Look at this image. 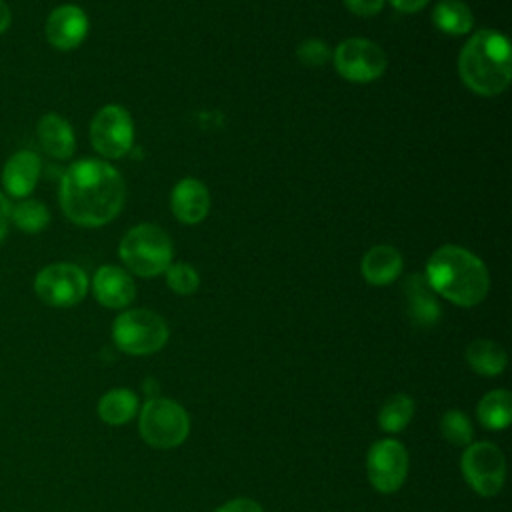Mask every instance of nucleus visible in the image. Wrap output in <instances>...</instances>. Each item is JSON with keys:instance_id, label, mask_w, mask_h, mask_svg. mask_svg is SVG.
<instances>
[{"instance_id": "27", "label": "nucleus", "mask_w": 512, "mask_h": 512, "mask_svg": "<svg viewBox=\"0 0 512 512\" xmlns=\"http://www.w3.org/2000/svg\"><path fill=\"white\" fill-rule=\"evenodd\" d=\"M296 58L300 64L308 68H318V66H324L328 60H332V50L322 38H308L298 44Z\"/></svg>"}, {"instance_id": "11", "label": "nucleus", "mask_w": 512, "mask_h": 512, "mask_svg": "<svg viewBox=\"0 0 512 512\" xmlns=\"http://www.w3.org/2000/svg\"><path fill=\"white\" fill-rule=\"evenodd\" d=\"M366 472L370 484L378 492H396L408 474V452L404 444L394 438H382L374 442L366 456Z\"/></svg>"}, {"instance_id": "18", "label": "nucleus", "mask_w": 512, "mask_h": 512, "mask_svg": "<svg viewBox=\"0 0 512 512\" xmlns=\"http://www.w3.org/2000/svg\"><path fill=\"white\" fill-rule=\"evenodd\" d=\"M404 294H406L408 316L416 326L428 328L438 322L440 304L434 298V292L422 274L408 276V280L404 284Z\"/></svg>"}, {"instance_id": "31", "label": "nucleus", "mask_w": 512, "mask_h": 512, "mask_svg": "<svg viewBox=\"0 0 512 512\" xmlns=\"http://www.w3.org/2000/svg\"><path fill=\"white\" fill-rule=\"evenodd\" d=\"M430 0H390L392 8L398 10V12H404V14H414V12H420L422 8H426Z\"/></svg>"}, {"instance_id": "16", "label": "nucleus", "mask_w": 512, "mask_h": 512, "mask_svg": "<svg viewBox=\"0 0 512 512\" xmlns=\"http://www.w3.org/2000/svg\"><path fill=\"white\" fill-rule=\"evenodd\" d=\"M36 136L42 150L56 160H66L76 150V136L72 124L56 112H48L38 120Z\"/></svg>"}, {"instance_id": "25", "label": "nucleus", "mask_w": 512, "mask_h": 512, "mask_svg": "<svg viewBox=\"0 0 512 512\" xmlns=\"http://www.w3.org/2000/svg\"><path fill=\"white\" fill-rule=\"evenodd\" d=\"M442 436L454 446H468L474 436L470 418L462 410H448L440 418Z\"/></svg>"}, {"instance_id": "1", "label": "nucleus", "mask_w": 512, "mask_h": 512, "mask_svg": "<svg viewBox=\"0 0 512 512\" xmlns=\"http://www.w3.org/2000/svg\"><path fill=\"white\" fill-rule=\"evenodd\" d=\"M58 200L64 216L84 228H98L114 220L126 202L122 174L98 158L72 162L58 186Z\"/></svg>"}, {"instance_id": "3", "label": "nucleus", "mask_w": 512, "mask_h": 512, "mask_svg": "<svg viewBox=\"0 0 512 512\" xmlns=\"http://www.w3.org/2000/svg\"><path fill=\"white\" fill-rule=\"evenodd\" d=\"M458 74L468 90L480 96L504 92L512 80V50L498 30H478L460 50Z\"/></svg>"}, {"instance_id": "30", "label": "nucleus", "mask_w": 512, "mask_h": 512, "mask_svg": "<svg viewBox=\"0 0 512 512\" xmlns=\"http://www.w3.org/2000/svg\"><path fill=\"white\" fill-rule=\"evenodd\" d=\"M10 210H12V204H10L8 196H6L4 192H0V244L4 242V238H6V234H8Z\"/></svg>"}, {"instance_id": "20", "label": "nucleus", "mask_w": 512, "mask_h": 512, "mask_svg": "<svg viewBox=\"0 0 512 512\" xmlns=\"http://www.w3.org/2000/svg\"><path fill=\"white\" fill-rule=\"evenodd\" d=\"M432 22L448 36H462L472 30L474 14L464 0H440L432 10Z\"/></svg>"}, {"instance_id": "19", "label": "nucleus", "mask_w": 512, "mask_h": 512, "mask_svg": "<svg viewBox=\"0 0 512 512\" xmlns=\"http://www.w3.org/2000/svg\"><path fill=\"white\" fill-rule=\"evenodd\" d=\"M464 356L470 368L482 376H498L508 364L506 350L498 342L488 338H478L470 342Z\"/></svg>"}, {"instance_id": "15", "label": "nucleus", "mask_w": 512, "mask_h": 512, "mask_svg": "<svg viewBox=\"0 0 512 512\" xmlns=\"http://www.w3.org/2000/svg\"><path fill=\"white\" fill-rule=\"evenodd\" d=\"M172 214L184 224H198L208 216L210 192L206 184L198 178H182L176 182L170 194Z\"/></svg>"}, {"instance_id": "22", "label": "nucleus", "mask_w": 512, "mask_h": 512, "mask_svg": "<svg viewBox=\"0 0 512 512\" xmlns=\"http://www.w3.org/2000/svg\"><path fill=\"white\" fill-rule=\"evenodd\" d=\"M138 412V396L128 388H114L108 390L98 400V416L106 424L120 426L132 420Z\"/></svg>"}, {"instance_id": "12", "label": "nucleus", "mask_w": 512, "mask_h": 512, "mask_svg": "<svg viewBox=\"0 0 512 512\" xmlns=\"http://www.w3.org/2000/svg\"><path fill=\"white\" fill-rule=\"evenodd\" d=\"M88 30V16L78 4L56 6L44 22V34L48 44L64 52L78 48L88 36Z\"/></svg>"}, {"instance_id": "6", "label": "nucleus", "mask_w": 512, "mask_h": 512, "mask_svg": "<svg viewBox=\"0 0 512 512\" xmlns=\"http://www.w3.org/2000/svg\"><path fill=\"white\" fill-rule=\"evenodd\" d=\"M138 430L146 444L166 450L186 440L190 432V418L174 400L150 398L140 410Z\"/></svg>"}, {"instance_id": "28", "label": "nucleus", "mask_w": 512, "mask_h": 512, "mask_svg": "<svg viewBox=\"0 0 512 512\" xmlns=\"http://www.w3.org/2000/svg\"><path fill=\"white\" fill-rule=\"evenodd\" d=\"M344 6L356 16H374L384 8L386 0H342Z\"/></svg>"}, {"instance_id": "29", "label": "nucleus", "mask_w": 512, "mask_h": 512, "mask_svg": "<svg viewBox=\"0 0 512 512\" xmlns=\"http://www.w3.org/2000/svg\"><path fill=\"white\" fill-rule=\"evenodd\" d=\"M214 512H262V506L250 498H234L216 508Z\"/></svg>"}, {"instance_id": "8", "label": "nucleus", "mask_w": 512, "mask_h": 512, "mask_svg": "<svg viewBox=\"0 0 512 512\" xmlns=\"http://www.w3.org/2000/svg\"><path fill=\"white\" fill-rule=\"evenodd\" d=\"M34 292L48 306L70 308L84 300L88 292V276L72 262H54L36 274Z\"/></svg>"}, {"instance_id": "4", "label": "nucleus", "mask_w": 512, "mask_h": 512, "mask_svg": "<svg viewBox=\"0 0 512 512\" xmlns=\"http://www.w3.org/2000/svg\"><path fill=\"white\" fill-rule=\"evenodd\" d=\"M118 256L126 270L142 278H154L166 272L174 262V246L170 236L156 224H136L118 246Z\"/></svg>"}, {"instance_id": "14", "label": "nucleus", "mask_w": 512, "mask_h": 512, "mask_svg": "<svg viewBox=\"0 0 512 512\" xmlns=\"http://www.w3.org/2000/svg\"><path fill=\"white\" fill-rule=\"evenodd\" d=\"M94 298L106 308H126L136 296V284L128 270L112 264H104L94 272L92 278Z\"/></svg>"}, {"instance_id": "24", "label": "nucleus", "mask_w": 512, "mask_h": 512, "mask_svg": "<svg viewBox=\"0 0 512 512\" xmlns=\"http://www.w3.org/2000/svg\"><path fill=\"white\" fill-rule=\"evenodd\" d=\"M414 408V400L408 394H394L382 404L378 412V426L384 432L396 434L408 426L414 416Z\"/></svg>"}, {"instance_id": "5", "label": "nucleus", "mask_w": 512, "mask_h": 512, "mask_svg": "<svg viewBox=\"0 0 512 512\" xmlns=\"http://www.w3.org/2000/svg\"><path fill=\"white\" fill-rule=\"evenodd\" d=\"M112 338L122 352L132 356H148L166 344L168 324L152 310L132 308L116 316L112 324Z\"/></svg>"}, {"instance_id": "10", "label": "nucleus", "mask_w": 512, "mask_h": 512, "mask_svg": "<svg viewBox=\"0 0 512 512\" xmlns=\"http://www.w3.org/2000/svg\"><path fill=\"white\" fill-rule=\"evenodd\" d=\"M336 72L356 84H366L386 72V52L368 38H346L332 52Z\"/></svg>"}, {"instance_id": "23", "label": "nucleus", "mask_w": 512, "mask_h": 512, "mask_svg": "<svg viewBox=\"0 0 512 512\" xmlns=\"http://www.w3.org/2000/svg\"><path fill=\"white\" fill-rule=\"evenodd\" d=\"M10 222L26 234H38L50 224V210L44 202L28 196L12 206Z\"/></svg>"}, {"instance_id": "21", "label": "nucleus", "mask_w": 512, "mask_h": 512, "mask_svg": "<svg viewBox=\"0 0 512 512\" xmlns=\"http://www.w3.org/2000/svg\"><path fill=\"white\" fill-rule=\"evenodd\" d=\"M476 418L488 430H504L512 420V394L504 388L490 390L478 402Z\"/></svg>"}, {"instance_id": "13", "label": "nucleus", "mask_w": 512, "mask_h": 512, "mask_svg": "<svg viewBox=\"0 0 512 512\" xmlns=\"http://www.w3.org/2000/svg\"><path fill=\"white\" fill-rule=\"evenodd\" d=\"M42 174V160L32 150L14 152L2 168V188L4 194L16 200L28 198Z\"/></svg>"}, {"instance_id": "2", "label": "nucleus", "mask_w": 512, "mask_h": 512, "mask_svg": "<svg viewBox=\"0 0 512 512\" xmlns=\"http://www.w3.org/2000/svg\"><path fill=\"white\" fill-rule=\"evenodd\" d=\"M424 278L434 294L462 308L480 304L490 288L486 264L474 252L458 244L436 248L426 262Z\"/></svg>"}, {"instance_id": "7", "label": "nucleus", "mask_w": 512, "mask_h": 512, "mask_svg": "<svg viewBox=\"0 0 512 512\" xmlns=\"http://www.w3.org/2000/svg\"><path fill=\"white\" fill-rule=\"evenodd\" d=\"M90 144L108 160H118L132 150L134 122L130 112L120 104L102 106L90 122Z\"/></svg>"}, {"instance_id": "9", "label": "nucleus", "mask_w": 512, "mask_h": 512, "mask_svg": "<svg viewBox=\"0 0 512 512\" xmlns=\"http://www.w3.org/2000/svg\"><path fill=\"white\" fill-rule=\"evenodd\" d=\"M464 480L480 496H496L506 480V460L492 442L468 444L460 458Z\"/></svg>"}, {"instance_id": "17", "label": "nucleus", "mask_w": 512, "mask_h": 512, "mask_svg": "<svg viewBox=\"0 0 512 512\" xmlns=\"http://www.w3.org/2000/svg\"><path fill=\"white\" fill-rule=\"evenodd\" d=\"M402 254L390 244L372 246L360 262L362 278L372 286H388L402 272Z\"/></svg>"}, {"instance_id": "26", "label": "nucleus", "mask_w": 512, "mask_h": 512, "mask_svg": "<svg viewBox=\"0 0 512 512\" xmlns=\"http://www.w3.org/2000/svg\"><path fill=\"white\" fill-rule=\"evenodd\" d=\"M166 284L172 292L180 294V296H190L198 290L200 286V276L198 272L186 264V262H172L166 268Z\"/></svg>"}, {"instance_id": "32", "label": "nucleus", "mask_w": 512, "mask_h": 512, "mask_svg": "<svg viewBox=\"0 0 512 512\" xmlns=\"http://www.w3.org/2000/svg\"><path fill=\"white\" fill-rule=\"evenodd\" d=\"M12 24V12H10V6L0 0V34H4Z\"/></svg>"}]
</instances>
